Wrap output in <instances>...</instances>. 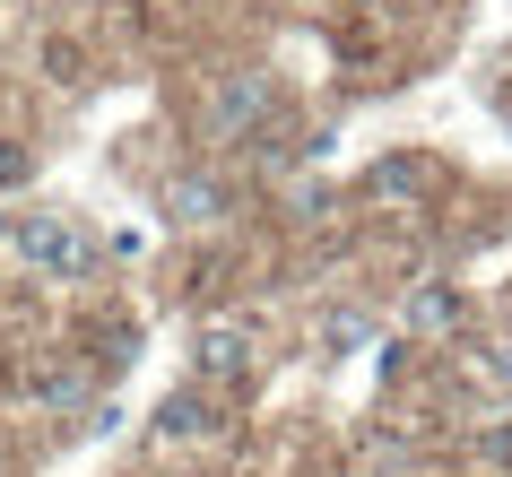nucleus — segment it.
I'll return each mask as SVG.
<instances>
[{"instance_id":"1","label":"nucleus","mask_w":512,"mask_h":477,"mask_svg":"<svg viewBox=\"0 0 512 477\" xmlns=\"http://www.w3.org/2000/svg\"><path fill=\"white\" fill-rule=\"evenodd\" d=\"M18 261H27L35 278H79L87 269V235L70 226V217H18Z\"/></svg>"},{"instance_id":"2","label":"nucleus","mask_w":512,"mask_h":477,"mask_svg":"<svg viewBox=\"0 0 512 477\" xmlns=\"http://www.w3.org/2000/svg\"><path fill=\"white\" fill-rule=\"evenodd\" d=\"M243 365H252V339H243L235 321H217V330L191 339V373L200 382H243Z\"/></svg>"},{"instance_id":"3","label":"nucleus","mask_w":512,"mask_h":477,"mask_svg":"<svg viewBox=\"0 0 512 477\" xmlns=\"http://www.w3.org/2000/svg\"><path fill=\"white\" fill-rule=\"evenodd\" d=\"M261 113H270V87H261V79H226V87H217V105H209V139H243Z\"/></svg>"},{"instance_id":"4","label":"nucleus","mask_w":512,"mask_h":477,"mask_svg":"<svg viewBox=\"0 0 512 477\" xmlns=\"http://www.w3.org/2000/svg\"><path fill=\"white\" fill-rule=\"evenodd\" d=\"M217 209H226V191H217L209 174H183V183H165V217H174V226H209Z\"/></svg>"},{"instance_id":"5","label":"nucleus","mask_w":512,"mask_h":477,"mask_svg":"<svg viewBox=\"0 0 512 477\" xmlns=\"http://www.w3.org/2000/svg\"><path fill=\"white\" fill-rule=\"evenodd\" d=\"M209 425H217V408H209L200 391H174V399L157 408V434H165V443H191V434H209Z\"/></svg>"},{"instance_id":"6","label":"nucleus","mask_w":512,"mask_h":477,"mask_svg":"<svg viewBox=\"0 0 512 477\" xmlns=\"http://www.w3.org/2000/svg\"><path fill=\"white\" fill-rule=\"evenodd\" d=\"M408 321H417V330H452V321H460V295H452V287H417Z\"/></svg>"},{"instance_id":"7","label":"nucleus","mask_w":512,"mask_h":477,"mask_svg":"<svg viewBox=\"0 0 512 477\" xmlns=\"http://www.w3.org/2000/svg\"><path fill=\"white\" fill-rule=\"evenodd\" d=\"M365 339H374V321H365V313H348V304H339V313L322 321V347H339V356H348V347H365Z\"/></svg>"},{"instance_id":"8","label":"nucleus","mask_w":512,"mask_h":477,"mask_svg":"<svg viewBox=\"0 0 512 477\" xmlns=\"http://www.w3.org/2000/svg\"><path fill=\"white\" fill-rule=\"evenodd\" d=\"M434 183V165H417V157H391V165H374V191H426Z\"/></svg>"},{"instance_id":"9","label":"nucleus","mask_w":512,"mask_h":477,"mask_svg":"<svg viewBox=\"0 0 512 477\" xmlns=\"http://www.w3.org/2000/svg\"><path fill=\"white\" fill-rule=\"evenodd\" d=\"M0 183H27V148H0Z\"/></svg>"},{"instance_id":"10","label":"nucleus","mask_w":512,"mask_h":477,"mask_svg":"<svg viewBox=\"0 0 512 477\" xmlns=\"http://www.w3.org/2000/svg\"><path fill=\"white\" fill-rule=\"evenodd\" d=\"M478 365L495 373V382H512V356H504V347H478Z\"/></svg>"},{"instance_id":"11","label":"nucleus","mask_w":512,"mask_h":477,"mask_svg":"<svg viewBox=\"0 0 512 477\" xmlns=\"http://www.w3.org/2000/svg\"><path fill=\"white\" fill-rule=\"evenodd\" d=\"M478 451H486V460H495V469H512V434H486Z\"/></svg>"},{"instance_id":"12","label":"nucleus","mask_w":512,"mask_h":477,"mask_svg":"<svg viewBox=\"0 0 512 477\" xmlns=\"http://www.w3.org/2000/svg\"><path fill=\"white\" fill-rule=\"evenodd\" d=\"M0 243H18V226H9V217H0Z\"/></svg>"}]
</instances>
